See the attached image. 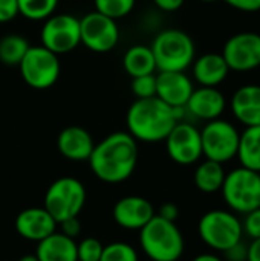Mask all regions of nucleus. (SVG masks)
Masks as SVG:
<instances>
[{"label":"nucleus","mask_w":260,"mask_h":261,"mask_svg":"<svg viewBox=\"0 0 260 261\" xmlns=\"http://www.w3.org/2000/svg\"><path fill=\"white\" fill-rule=\"evenodd\" d=\"M138 154V141L129 132H113L95 144L87 162L101 182L121 184L133 174Z\"/></svg>","instance_id":"nucleus-1"},{"label":"nucleus","mask_w":260,"mask_h":261,"mask_svg":"<svg viewBox=\"0 0 260 261\" xmlns=\"http://www.w3.org/2000/svg\"><path fill=\"white\" fill-rule=\"evenodd\" d=\"M185 113V107H170L158 96L135 99L126 115L127 132L141 142H161Z\"/></svg>","instance_id":"nucleus-2"},{"label":"nucleus","mask_w":260,"mask_h":261,"mask_svg":"<svg viewBox=\"0 0 260 261\" xmlns=\"http://www.w3.org/2000/svg\"><path fill=\"white\" fill-rule=\"evenodd\" d=\"M139 245L152 261H178L185 249L184 236L176 223L156 214L139 229Z\"/></svg>","instance_id":"nucleus-3"},{"label":"nucleus","mask_w":260,"mask_h":261,"mask_svg":"<svg viewBox=\"0 0 260 261\" xmlns=\"http://www.w3.org/2000/svg\"><path fill=\"white\" fill-rule=\"evenodd\" d=\"M150 49L159 72H185L196 55L193 38L181 29L161 31L153 38Z\"/></svg>","instance_id":"nucleus-4"},{"label":"nucleus","mask_w":260,"mask_h":261,"mask_svg":"<svg viewBox=\"0 0 260 261\" xmlns=\"http://www.w3.org/2000/svg\"><path fill=\"white\" fill-rule=\"evenodd\" d=\"M224 202L234 214H248L260 208V173L239 167L225 174L221 188Z\"/></svg>","instance_id":"nucleus-5"},{"label":"nucleus","mask_w":260,"mask_h":261,"mask_svg":"<svg viewBox=\"0 0 260 261\" xmlns=\"http://www.w3.org/2000/svg\"><path fill=\"white\" fill-rule=\"evenodd\" d=\"M198 234L210 249L224 252L242 240L244 229L241 219L233 211L211 210L201 217Z\"/></svg>","instance_id":"nucleus-6"},{"label":"nucleus","mask_w":260,"mask_h":261,"mask_svg":"<svg viewBox=\"0 0 260 261\" xmlns=\"http://www.w3.org/2000/svg\"><path fill=\"white\" fill-rule=\"evenodd\" d=\"M87 193L84 185L70 176L60 177L54 180L44 194L43 208L55 219L57 223L78 217L86 205Z\"/></svg>","instance_id":"nucleus-7"},{"label":"nucleus","mask_w":260,"mask_h":261,"mask_svg":"<svg viewBox=\"0 0 260 261\" xmlns=\"http://www.w3.org/2000/svg\"><path fill=\"white\" fill-rule=\"evenodd\" d=\"M17 67L23 81L35 90L51 89L58 81L61 72L58 55L41 44L29 46Z\"/></svg>","instance_id":"nucleus-8"},{"label":"nucleus","mask_w":260,"mask_h":261,"mask_svg":"<svg viewBox=\"0 0 260 261\" xmlns=\"http://www.w3.org/2000/svg\"><path fill=\"white\" fill-rule=\"evenodd\" d=\"M241 133L239 130L225 119L208 121L201 130L202 156L205 159L225 164L238 156Z\"/></svg>","instance_id":"nucleus-9"},{"label":"nucleus","mask_w":260,"mask_h":261,"mask_svg":"<svg viewBox=\"0 0 260 261\" xmlns=\"http://www.w3.org/2000/svg\"><path fill=\"white\" fill-rule=\"evenodd\" d=\"M41 46L57 55L69 54L81 44L80 18L72 14H52L40 31Z\"/></svg>","instance_id":"nucleus-10"},{"label":"nucleus","mask_w":260,"mask_h":261,"mask_svg":"<svg viewBox=\"0 0 260 261\" xmlns=\"http://www.w3.org/2000/svg\"><path fill=\"white\" fill-rule=\"evenodd\" d=\"M80 38L89 50L106 54L118 44L120 28L116 20L93 11L80 18Z\"/></svg>","instance_id":"nucleus-11"},{"label":"nucleus","mask_w":260,"mask_h":261,"mask_svg":"<svg viewBox=\"0 0 260 261\" xmlns=\"http://www.w3.org/2000/svg\"><path fill=\"white\" fill-rule=\"evenodd\" d=\"M164 141L169 158L179 165H193L202 158L201 130L190 122L179 121Z\"/></svg>","instance_id":"nucleus-12"},{"label":"nucleus","mask_w":260,"mask_h":261,"mask_svg":"<svg viewBox=\"0 0 260 261\" xmlns=\"http://www.w3.org/2000/svg\"><path fill=\"white\" fill-rule=\"evenodd\" d=\"M222 57L230 70L250 72L260 67V34L239 32L231 35L222 49Z\"/></svg>","instance_id":"nucleus-13"},{"label":"nucleus","mask_w":260,"mask_h":261,"mask_svg":"<svg viewBox=\"0 0 260 261\" xmlns=\"http://www.w3.org/2000/svg\"><path fill=\"white\" fill-rule=\"evenodd\" d=\"M155 214L152 202L141 196H126L120 199L112 211L115 223L129 231H139L155 217Z\"/></svg>","instance_id":"nucleus-14"},{"label":"nucleus","mask_w":260,"mask_h":261,"mask_svg":"<svg viewBox=\"0 0 260 261\" xmlns=\"http://www.w3.org/2000/svg\"><path fill=\"white\" fill-rule=\"evenodd\" d=\"M58 223L55 219L41 206H32L26 208L18 213L14 222V228L17 234L29 242H41L48 236L57 231Z\"/></svg>","instance_id":"nucleus-15"},{"label":"nucleus","mask_w":260,"mask_h":261,"mask_svg":"<svg viewBox=\"0 0 260 261\" xmlns=\"http://www.w3.org/2000/svg\"><path fill=\"white\" fill-rule=\"evenodd\" d=\"M193 90V81L185 72H159L156 75V96L170 107H185Z\"/></svg>","instance_id":"nucleus-16"},{"label":"nucleus","mask_w":260,"mask_h":261,"mask_svg":"<svg viewBox=\"0 0 260 261\" xmlns=\"http://www.w3.org/2000/svg\"><path fill=\"white\" fill-rule=\"evenodd\" d=\"M227 107V99L218 87H198L192 92L185 110L196 119L213 121L221 118Z\"/></svg>","instance_id":"nucleus-17"},{"label":"nucleus","mask_w":260,"mask_h":261,"mask_svg":"<svg viewBox=\"0 0 260 261\" xmlns=\"http://www.w3.org/2000/svg\"><path fill=\"white\" fill-rule=\"evenodd\" d=\"M95 142L92 139V135L78 125L66 127L60 132L57 138V148L58 153L74 162H84L89 161L92 151H93Z\"/></svg>","instance_id":"nucleus-18"},{"label":"nucleus","mask_w":260,"mask_h":261,"mask_svg":"<svg viewBox=\"0 0 260 261\" xmlns=\"http://www.w3.org/2000/svg\"><path fill=\"white\" fill-rule=\"evenodd\" d=\"M234 118L245 127L260 125V86L245 84L239 87L230 101Z\"/></svg>","instance_id":"nucleus-19"},{"label":"nucleus","mask_w":260,"mask_h":261,"mask_svg":"<svg viewBox=\"0 0 260 261\" xmlns=\"http://www.w3.org/2000/svg\"><path fill=\"white\" fill-rule=\"evenodd\" d=\"M193 78L199 86L218 87L225 81L230 69L222 57V54H204L193 61Z\"/></svg>","instance_id":"nucleus-20"},{"label":"nucleus","mask_w":260,"mask_h":261,"mask_svg":"<svg viewBox=\"0 0 260 261\" xmlns=\"http://www.w3.org/2000/svg\"><path fill=\"white\" fill-rule=\"evenodd\" d=\"M35 255L38 261H78L77 242L55 231L37 243Z\"/></svg>","instance_id":"nucleus-21"},{"label":"nucleus","mask_w":260,"mask_h":261,"mask_svg":"<svg viewBox=\"0 0 260 261\" xmlns=\"http://www.w3.org/2000/svg\"><path fill=\"white\" fill-rule=\"evenodd\" d=\"M123 67L132 78L155 73L156 63H155V57H153L150 46H144V44L130 46L124 52Z\"/></svg>","instance_id":"nucleus-22"},{"label":"nucleus","mask_w":260,"mask_h":261,"mask_svg":"<svg viewBox=\"0 0 260 261\" xmlns=\"http://www.w3.org/2000/svg\"><path fill=\"white\" fill-rule=\"evenodd\" d=\"M236 158L241 167L260 173V125L245 127L241 133Z\"/></svg>","instance_id":"nucleus-23"},{"label":"nucleus","mask_w":260,"mask_h":261,"mask_svg":"<svg viewBox=\"0 0 260 261\" xmlns=\"http://www.w3.org/2000/svg\"><path fill=\"white\" fill-rule=\"evenodd\" d=\"M225 170L224 164L205 159L202 161L196 170H195V185L201 193L205 194H213L221 191L224 179H225Z\"/></svg>","instance_id":"nucleus-24"},{"label":"nucleus","mask_w":260,"mask_h":261,"mask_svg":"<svg viewBox=\"0 0 260 261\" xmlns=\"http://www.w3.org/2000/svg\"><path fill=\"white\" fill-rule=\"evenodd\" d=\"M29 41L20 34H8L0 38V61L6 66H18L29 49Z\"/></svg>","instance_id":"nucleus-25"},{"label":"nucleus","mask_w":260,"mask_h":261,"mask_svg":"<svg viewBox=\"0 0 260 261\" xmlns=\"http://www.w3.org/2000/svg\"><path fill=\"white\" fill-rule=\"evenodd\" d=\"M18 14L31 21H44L55 14L58 0H17Z\"/></svg>","instance_id":"nucleus-26"},{"label":"nucleus","mask_w":260,"mask_h":261,"mask_svg":"<svg viewBox=\"0 0 260 261\" xmlns=\"http://www.w3.org/2000/svg\"><path fill=\"white\" fill-rule=\"evenodd\" d=\"M93 5L97 12L118 20L133 11L136 0H93Z\"/></svg>","instance_id":"nucleus-27"},{"label":"nucleus","mask_w":260,"mask_h":261,"mask_svg":"<svg viewBox=\"0 0 260 261\" xmlns=\"http://www.w3.org/2000/svg\"><path fill=\"white\" fill-rule=\"evenodd\" d=\"M100 261H138V252L129 243L115 242L104 246Z\"/></svg>","instance_id":"nucleus-28"},{"label":"nucleus","mask_w":260,"mask_h":261,"mask_svg":"<svg viewBox=\"0 0 260 261\" xmlns=\"http://www.w3.org/2000/svg\"><path fill=\"white\" fill-rule=\"evenodd\" d=\"M132 93L136 96V99H146L156 96V75H141L132 78L130 84Z\"/></svg>","instance_id":"nucleus-29"},{"label":"nucleus","mask_w":260,"mask_h":261,"mask_svg":"<svg viewBox=\"0 0 260 261\" xmlns=\"http://www.w3.org/2000/svg\"><path fill=\"white\" fill-rule=\"evenodd\" d=\"M103 249H104V245L98 239L95 237L83 239L80 243H77L78 261H100Z\"/></svg>","instance_id":"nucleus-30"},{"label":"nucleus","mask_w":260,"mask_h":261,"mask_svg":"<svg viewBox=\"0 0 260 261\" xmlns=\"http://www.w3.org/2000/svg\"><path fill=\"white\" fill-rule=\"evenodd\" d=\"M242 229L244 234L251 240L260 239V208H256L251 213L245 214V219L242 222Z\"/></svg>","instance_id":"nucleus-31"},{"label":"nucleus","mask_w":260,"mask_h":261,"mask_svg":"<svg viewBox=\"0 0 260 261\" xmlns=\"http://www.w3.org/2000/svg\"><path fill=\"white\" fill-rule=\"evenodd\" d=\"M225 261H248V246L241 240L234 246L222 252Z\"/></svg>","instance_id":"nucleus-32"},{"label":"nucleus","mask_w":260,"mask_h":261,"mask_svg":"<svg viewBox=\"0 0 260 261\" xmlns=\"http://www.w3.org/2000/svg\"><path fill=\"white\" fill-rule=\"evenodd\" d=\"M18 15L17 0H0V23L11 21Z\"/></svg>","instance_id":"nucleus-33"},{"label":"nucleus","mask_w":260,"mask_h":261,"mask_svg":"<svg viewBox=\"0 0 260 261\" xmlns=\"http://www.w3.org/2000/svg\"><path fill=\"white\" fill-rule=\"evenodd\" d=\"M60 226H61V234H64L66 237H69V239H77L78 236H80V232H81V223H80V220H78V217H70V219H66V220H63V222H60L58 223Z\"/></svg>","instance_id":"nucleus-34"},{"label":"nucleus","mask_w":260,"mask_h":261,"mask_svg":"<svg viewBox=\"0 0 260 261\" xmlns=\"http://www.w3.org/2000/svg\"><path fill=\"white\" fill-rule=\"evenodd\" d=\"M231 8L242 12H257L260 11V0H224Z\"/></svg>","instance_id":"nucleus-35"},{"label":"nucleus","mask_w":260,"mask_h":261,"mask_svg":"<svg viewBox=\"0 0 260 261\" xmlns=\"http://www.w3.org/2000/svg\"><path fill=\"white\" fill-rule=\"evenodd\" d=\"M156 216H159V217H162L166 220H170V222H176V219L179 216V208L172 202H166V203L161 205Z\"/></svg>","instance_id":"nucleus-36"},{"label":"nucleus","mask_w":260,"mask_h":261,"mask_svg":"<svg viewBox=\"0 0 260 261\" xmlns=\"http://www.w3.org/2000/svg\"><path fill=\"white\" fill-rule=\"evenodd\" d=\"M185 0H153L155 6L164 12H175L182 8Z\"/></svg>","instance_id":"nucleus-37"},{"label":"nucleus","mask_w":260,"mask_h":261,"mask_svg":"<svg viewBox=\"0 0 260 261\" xmlns=\"http://www.w3.org/2000/svg\"><path fill=\"white\" fill-rule=\"evenodd\" d=\"M248 261H260V239L248 245Z\"/></svg>","instance_id":"nucleus-38"},{"label":"nucleus","mask_w":260,"mask_h":261,"mask_svg":"<svg viewBox=\"0 0 260 261\" xmlns=\"http://www.w3.org/2000/svg\"><path fill=\"white\" fill-rule=\"evenodd\" d=\"M192 261H225L222 257L216 255V254H199L198 257H195Z\"/></svg>","instance_id":"nucleus-39"},{"label":"nucleus","mask_w":260,"mask_h":261,"mask_svg":"<svg viewBox=\"0 0 260 261\" xmlns=\"http://www.w3.org/2000/svg\"><path fill=\"white\" fill-rule=\"evenodd\" d=\"M18 261H38V258L35 254H29V255H23Z\"/></svg>","instance_id":"nucleus-40"},{"label":"nucleus","mask_w":260,"mask_h":261,"mask_svg":"<svg viewBox=\"0 0 260 261\" xmlns=\"http://www.w3.org/2000/svg\"><path fill=\"white\" fill-rule=\"evenodd\" d=\"M201 2H204V3H213V2H218V0H201Z\"/></svg>","instance_id":"nucleus-41"}]
</instances>
